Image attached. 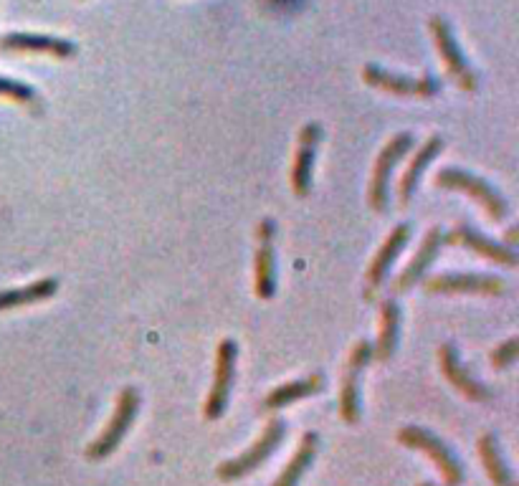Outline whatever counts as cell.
<instances>
[{
	"label": "cell",
	"mask_w": 519,
	"mask_h": 486,
	"mask_svg": "<svg viewBox=\"0 0 519 486\" xmlns=\"http://www.w3.org/2000/svg\"><path fill=\"white\" fill-rule=\"evenodd\" d=\"M408 238H411V226H408V223H398V226L390 231V236L385 238V243L380 246V251L375 254L373 264H370L368 269V297H373V294L383 287V281L388 279L395 259L406 249Z\"/></svg>",
	"instance_id": "16"
},
{
	"label": "cell",
	"mask_w": 519,
	"mask_h": 486,
	"mask_svg": "<svg viewBox=\"0 0 519 486\" xmlns=\"http://www.w3.org/2000/svg\"><path fill=\"white\" fill-rule=\"evenodd\" d=\"M0 97H8L18 104H28V107H33L38 102L36 89L23 84V81L6 79V76H0Z\"/></svg>",
	"instance_id": "24"
},
{
	"label": "cell",
	"mask_w": 519,
	"mask_h": 486,
	"mask_svg": "<svg viewBox=\"0 0 519 486\" xmlns=\"http://www.w3.org/2000/svg\"><path fill=\"white\" fill-rule=\"evenodd\" d=\"M426 289L431 294H487L499 297L507 292L504 279L492 274H438L426 281Z\"/></svg>",
	"instance_id": "10"
},
{
	"label": "cell",
	"mask_w": 519,
	"mask_h": 486,
	"mask_svg": "<svg viewBox=\"0 0 519 486\" xmlns=\"http://www.w3.org/2000/svg\"><path fill=\"white\" fill-rule=\"evenodd\" d=\"M317 446H319V438L317 433H304L302 443H299L297 454L289 459L287 469L279 474V479L274 481V486H297L302 481V476L307 474V469L312 466L314 456H317Z\"/></svg>",
	"instance_id": "23"
},
{
	"label": "cell",
	"mask_w": 519,
	"mask_h": 486,
	"mask_svg": "<svg viewBox=\"0 0 519 486\" xmlns=\"http://www.w3.org/2000/svg\"><path fill=\"white\" fill-rule=\"evenodd\" d=\"M398 441H401L403 446H408V449L423 451V454L436 464V469L441 471L446 486H459L461 481H464V466H461V461L456 459V456L451 454L449 446L438 436H433L431 431H426V428L421 426H406L398 433Z\"/></svg>",
	"instance_id": "4"
},
{
	"label": "cell",
	"mask_w": 519,
	"mask_h": 486,
	"mask_svg": "<svg viewBox=\"0 0 519 486\" xmlns=\"http://www.w3.org/2000/svg\"><path fill=\"white\" fill-rule=\"evenodd\" d=\"M401 322H403V312L401 304L393 302V299H383L380 304V335L378 342L373 345V357L380 362H388L390 357L395 355L398 350V342H401Z\"/></svg>",
	"instance_id": "19"
},
{
	"label": "cell",
	"mask_w": 519,
	"mask_h": 486,
	"mask_svg": "<svg viewBox=\"0 0 519 486\" xmlns=\"http://www.w3.org/2000/svg\"><path fill=\"white\" fill-rule=\"evenodd\" d=\"M256 233H259V249H256L254 259V292L259 299H271L276 294V223L271 218H264Z\"/></svg>",
	"instance_id": "11"
},
{
	"label": "cell",
	"mask_w": 519,
	"mask_h": 486,
	"mask_svg": "<svg viewBox=\"0 0 519 486\" xmlns=\"http://www.w3.org/2000/svg\"><path fill=\"white\" fill-rule=\"evenodd\" d=\"M517 355H519V340L517 337H509L507 342H502V345L492 350V368L494 370L512 368L514 362H517Z\"/></svg>",
	"instance_id": "25"
},
{
	"label": "cell",
	"mask_w": 519,
	"mask_h": 486,
	"mask_svg": "<svg viewBox=\"0 0 519 486\" xmlns=\"http://www.w3.org/2000/svg\"><path fill=\"white\" fill-rule=\"evenodd\" d=\"M0 51H38L56 59H69L76 54V46L66 38L38 36V33H8L0 38Z\"/></svg>",
	"instance_id": "17"
},
{
	"label": "cell",
	"mask_w": 519,
	"mask_h": 486,
	"mask_svg": "<svg viewBox=\"0 0 519 486\" xmlns=\"http://www.w3.org/2000/svg\"><path fill=\"white\" fill-rule=\"evenodd\" d=\"M446 243L464 246V249L474 251L476 256H484V259L494 261V264L499 266H507V269L517 266V254H514V249H509V246H504V243L499 241H492V238H487L484 233L474 231L469 223H459L454 231L446 233Z\"/></svg>",
	"instance_id": "13"
},
{
	"label": "cell",
	"mask_w": 519,
	"mask_h": 486,
	"mask_svg": "<svg viewBox=\"0 0 519 486\" xmlns=\"http://www.w3.org/2000/svg\"><path fill=\"white\" fill-rule=\"evenodd\" d=\"M370 357H373V345L368 340H360L352 347L340 390V416L345 418V423L360 421V375L368 368Z\"/></svg>",
	"instance_id": "8"
},
{
	"label": "cell",
	"mask_w": 519,
	"mask_h": 486,
	"mask_svg": "<svg viewBox=\"0 0 519 486\" xmlns=\"http://www.w3.org/2000/svg\"><path fill=\"white\" fill-rule=\"evenodd\" d=\"M413 147V135L411 132H398L395 137H390V142H385V147L380 150L378 160H375L373 178H370V208L375 213L388 211L390 203V173H393L395 162L403 160L406 152Z\"/></svg>",
	"instance_id": "5"
},
{
	"label": "cell",
	"mask_w": 519,
	"mask_h": 486,
	"mask_svg": "<svg viewBox=\"0 0 519 486\" xmlns=\"http://www.w3.org/2000/svg\"><path fill=\"white\" fill-rule=\"evenodd\" d=\"M476 451H479V459H482L484 469H487L494 486H517L514 484V476L512 471H509L507 461H504L502 451H499V441L494 433H484V436L476 441Z\"/></svg>",
	"instance_id": "21"
},
{
	"label": "cell",
	"mask_w": 519,
	"mask_h": 486,
	"mask_svg": "<svg viewBox=\"0 0 519 486\" xmlns=\"http://www.w3.org/2000/svg\"><path fill=\"white\" fill-rule=\"evenodd\" d=\"M431 36L438 54H441V59H444L446 69H449L451 79H454L461 89H466V92H474L476 74L469 66V61H466L464 51L459 49V41H456L454 31H451V26L446 23V18L441 16L431 18Z\"/></svg>",
	"instance_id": "7"
},
{
	"label": "cell",
	"mask_w": 519,
	"mask_h": 486,
	"mask_svg": "<svg viewBox=\"0 0 519 486\" xmlns=\"http://www.w3.org/2000/svg\"><path fill=\"white\" fill-rule=\"evenodd\" d=\"M284 433H287V423H284L282 418H274V421L266 423L264 433L259 436V441L251 443V449H246L241 456L223 461V464L218 466L216 469L218 479L236 481V479H244L246 474L259 469V466L264 464L276 449H279V443L284 441Z\"/></svg>",
	"instance_id": "2"
},
{
	"label": "cell",
	"mask_w": 519,
	"mask_h": 486,
	"mask_svg": "<svg viewBox=\"0 0 519 486\" xmlns=\"http://www.w3.org/2000/svg\"><path fill=\"white\" fill-rule=\"evenodd\" d=\"M325 390V375H309L304 380H292V383L276 385L269 395L264 398V411H279V408H287L294 400L309 398V395H317Z\"/></svg>",
	"instance_id": "20"
},
{
	"label": "cell",
	"mask_w": 519,
	"mask_h": 486,
	"mask_svg": "<svg viewBox=\"0 0 519 486\" xmlns=\"http://www.w3.org/2000/svg\"><path fill=\"white\" fill-rule=\"evenodd\" d=\"M441 150H444V137H438V135L428 137V140L418 147V155L413 157V162L408 165V170L403 173V178L398 180V200H401V206H408V203H411V198L416 195L423 173H426L428 165H431V162L441 155Z\"/></svg>",
	"instance_id": "18"
},
{
	"label": "cell",
	"mask_w": 519,
	"mask_h": 486,
	"mask_svg": "<svg viewBox=\"0 0 519 486\" xmlns=\"http://www.w3.org/2000/svg\"><path fill=\"white\" fill-rule=\"evenodd\" d=\"M363 79L368 81L370 87L385 89L390 94H398V97H436L441 92V81L436 76H423V79H411V76L390 74L383 66L368 64L363 69Z\"/></svg>",
	"instance_id": "9"
},
{
	"label": "cell",
	"mask_w": 519,
	"mask_h": 486,
	"mask_svg": "<svg viewBox=\"0 0 519 486\" xmlns=\"http://www.w3.org/2000/svg\"><path fill=\"white\" fill-rule=\"evenodd\" d=\"M418 486H436V484H418Z\"/></svg>",
	"instance_id": "26"
},
{
	"label": "cell",
	"mask_w": 519,
	"mask_h": 486,
	"mask_svg": "<svg viewBox=\"0 0 519 486\" xmlns=\"http://www.w3.org/2000/svg\"><path fill=\"white\" fill-rule=\"evenodd\" d=\"M236 360H238V345L233 340H221L216 352V370H213V385L206 400V418L208 421H218L226 413L228 398H231L233 378H236Z\"/></svg>",
	"instance_id": "6"
},
{
	"label": "cell",
	"mask_w": 519,
	"mask_h": 486,
	"mask_svg": "<svg viewBox=\"0 0 519 486\" xmlns=\"http://www.w3.org/2000/svg\"><path fill=\"white\" fill-rule=\"evenodd\" d=\"M446 246V231L444 228H431V231L426 233V238H423L421 249H418V254L413 256L411 264L403 269V274L398 276V281L393 284V292H408L411 287H416L418 281L426 276V271L431 269L433 261L438 259V254H441V249Z\"/></svg>",
	"instance_id": "15"
},
{
	"label": "cell",
	"mask_w": 519,
	"mask_h": 486,
	"mask_svg": "<svg viewBox=\"0 0 519 486\" xmlns=\"http://www.w3.org/2000/svg\"><path fill=\"white\" fill-rule=\"evenodd\" d=\"M59 292V281L56 279H41L26 284V287L18 289H3L0 292V309H13V307H26V304L46 302L54 294Z\"/></svg>",
	"instance_id": "22"
},
{
	"label": "cell",
	"mask_w": 519,
	"mask_h": 486,
	"mask_svg": "<svg viewBox=\"0 0 519 486\" xmlns=\"http://www.w3.org/2000/svg\"><path fill=\"white\" fill-rule=\"evenodd\" d=\"M438 362H441V373L446 375V380H449L464 398L474 400V403H489V400H492V390L466 370V365L459 357V350H456L451 342L441 345V350H438Z\"/></svg>",
	"instance_id": "12"
},
{
	"label": "cell",
	"mask_w": 519,
	"mask_h": 486,
	"mask_svg": "<svg viewBox=\"0 0 519 486\" xmlns=\"http://www.w3.org/2000/svg\"><path fill=\"white\" fill-rule=\"evenodd\" d=\"M436 185L438 188L461 190V193H466L469 198H474L476 203L489 213L492 221H504V218H507L509 206L507 200H504V195L499 193L492 183L479 178V175H471L459 168H446L436 175Z\"/></svg>",
	"instance_id": "3"
},
{
	"label": "cell",
	"mask_w": 519,
	"mask_h": 486,
	"mask_svg": "<svg viewBox=\"0 0 519 486\" xmlns=\"http://www.w3.org/2000/svg\"><path fill=\"white\" fill-rule=\"evenodd\" d=\"M322 142V127L317 122H309L299 132V145L297 155H294L292 165V190L299 198H307L309 190H312V168L314 160H317V147Z\"/></svg>",
	"instance_id": "14"
},
{
	"label": "cell",
	"mask_w": 519,
	"mask_h": 486,
	"mask_svg": "<svg viewBox=\"0 0 519 486\" xmlns=\"http://www.w3.org/2000/svg\"><path fill=\"white\" fill-rule=\"evenodd\" d=\"M137 413H140V393L135 388H125L119 393L117 405H114V413L109 418V423L104 426L102 436L92 443L87 449L89 461H102L107 456H112L119 449L122 438L127 436L130 426L135 423Z\"/></svg>",
	"instance_id": "1"
}]
</instances>
